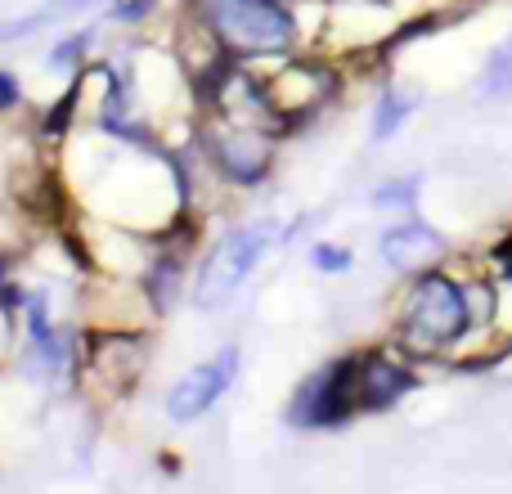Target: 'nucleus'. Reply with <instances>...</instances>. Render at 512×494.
Here are the masks:
<instances>
[{
    "mask_svg": "<svg viewBox=\"0 0 512 494\" xmlns=\"http://www.w3.org/2000/svg\"><path fill=\"white\" fill-rule=\"evenodd\" d=\"M481 328L472 283L445 274L441 265L414 274L396 319V342L409 355H445Z\"/></svg>",
    "mask_w": 512,
    "mask_h": 494,
    "instance_id": "f257e3e1",
    "label": "nucleus"
},
{
    "mask_svg": "<svg viewBox=\"0 0 512 494\" xmlns=\"http://www.w3.org/2000/svg\"><path fill=\"white\" fill-rule=\"evenodd\" d=\"M185 9L239 63L283 59L297 50L301 23L288 0H189Z\"/></svg>",
    "mask_w": 512,
    "mask_h": 494,
    "instance_id": "f03ea898",
    "label": "nucleus"
},
{
    "mask_svg": "<svg viewBox=\"0 0 512 494\" xmlns=\"http://www.w3.org/2000/svg\"><path fill=\"white\" fill-rule=\"evenodd\" d=\"M198 149H203L207 167L216 180L234 189H256L274 171V153H279V135L256 131V126H239L230 117H207L198 126Z\"/></svg>",
    "mask_w": 512,
    "mask_h": 494,
    "instance_id": "7ed1b4c3",
    "label": "nucleus"
},
{
    "mask_svg": "<svg viewBox=\"0 0 512 494\" xmlns=\"http://www.w3.org/2000/svg\"><path fill=\"white\" fill-rule=\"evenodd\" d=\"M360 414V396H355V355H342V360L315 369L306 382L297 387L288 405V423L297 432H333V427H346Z\"/></svg>",
    "mask_w": 512,
    "mask_h": 494,
    "instance_id": "20e7f679",
    "label": "nucleus"
},
{
    "mask_svg": "<svg viewBox=\"0 0 512 494\" xmlns=\"http://www.w3.org/2000/svg\"><path fill=\"white\" fill-rule=\"evenodd\" d=\"M270 239H274L270 225H239V230L225 234V239L207 252L203 270H198V283H194V301H198V306H203V310L225 306V301H230L234 292L248 283V274L261 265Z\"/></svg>",
    "mask_w": 512,
    "mask_h": 494,
    "instance_id": "39448f33",
    "label": "nucleus"
},
{
    "mask_svg": "<svg viewBox=\"0 0 512 494\" xmlns=\"http://www.w3.org/2000/svg\"><path fill=\"white\" fill-rule=\"evenodd\" d=\"M144 364H149V342L131 328H104V333H86L77 369L95 373L99 387H108L113 396H126L135 382L144 378Z\"/></svg>",
    "mask_w": 512,
    "mask_h": 494,
    "instance_id": "423d86ee",
    "label": "nucleus"
},
{
    "mask_svg": "<svg viewBox=\"0 0 512 494\" xmlns=\"http://www.w3.org/2000/svg\"><path fill=\"white\" fill-rule=\"evenodd\" d=\"M234 378H239V346H225L212 360L194 364V369H189L185 378H176V387L167 391L171 423H194V418H203L207 409L234 387Z\"/></svg>",
    "mask_w": 512,
    "mask_h": 494,
    "instance_id": "0eeeda50",
    "label": "nucleus"
},
{
    "mask_svg": "<svg viewBox=\"0 0 512 494\" xmlns=\"http://www.w3.org/2000/svg\"><path fill=\"white\" fill-rule=\"evenodd\" d=\"M418 387V373L396 351H355V396L360 414H382Z\"/></svg>",
    "mask_w": 512,
    "mask_h": 494,
    "instance_id": "6e6552de",
    "label": "nucleus"
},
{
    "mask_svg": "<svg viewBox=\"0 0 512 494\" xmlns=\"http://www.w3.org/2000/svg\"><path fill=\"white\" fill-rule=\"evenodd\" d=\"M265 86H270L274 104L283 108V117L288 122H297L301 113H310V108L328 104L337 90V72L324 68V63H288L283 72H274V77H265Z\"/></svg>",
    "mask_w": 512,
    "mask_h": 494,
    "instance_id": "1a4fd4ad",
    "label": "nucleus"
},
{
    "mask_svg": "<svg viewBox=\"0 0 512 494\" xmlns=\"http://www.w3.org/2000/svg\"><path fill=\"white\" fill-rule=\"evenodd\" d=\"M382 261L391 265L396 274H423L432 270V265L445 261V239L441 230H432L427 221H405L396 225V230L382 234Z\"/></svg>",
    "mask_w": 512,
    "mask_h": 494,
    "instance_id": "9d476101",
    "label": "nucleus"
},
{
    "mask_svg": "<svg viewBox=\"0 0 512 494\" xmlns=\"http://www.w3.org/2000/svg\"><path fill=\"white\" fill-rule=\"evenodd\" d=\"M414 108H418V95H409V90H382V99L373 104V140H391L414 117Z\"/></svg>",
    "mask_w": 512,
    "mask_h": 494,
    "instance_id": "9b49d317",
    "label": "nucleus"
},
{
    "mask_svg": "<svg viewBox=\"0 0 512 494\" xmlns=\"http://www.w3.org/2000/svg\"><path fill=\"white\" fill-rule=\"evenodd\" d=\"M477 95H486V99H512V36L490 50L486 68H481V77H477Z\"/></svg>",
    "mask_w": 512,
    "mask_h": 494,
    "instance_id": "f8f14e48",
    "label": "nucleus"
},
{
    "mask_svg": "<svg viewBox=\"0 0 512 494\" xmlns=\"http://www.w3.org/2000/svg\"><path fill=\"white\" fill-rule=\"evenodd\" d=\"M418 185H423L418 176H400V180H391V185L373 189V203H378V207H414Z\"/></svg>",
    "mask_w": 512,
    "mask_h": 494,
    "instance_id": "ddd939ff",
    "label": "nucleus"
},
{
    "mask_svg": "<svg viewBox=\"0 0 512 494\" xmlns=\"http://www.w3.org/2000/svg\"><path fill=\"white\" fill-rule=\"evenodd\" d=\"M90 50V32H72L68 41H59L54 45V54H50V63H54V72H68V68H81V54Z\"/></svg>",
    "mask_w": 512,
    "mask_h": 494,
    "instance_id": "4468645a",
    "label": "nucleus"
},
{
    "mask_svg": "<svg viewBox=\"0 0 512 494\" xmlns=\"http://www.w3.org/2000/svg\"><path fill=\"white\" fill-rule=\"evenodd\" d=\"M310 265H315L319 274H342V270H351V252L337 243H315L310 247Z\"/></svg>",
    "mask_w": 512,
    "mask_h": 494,
    "instance_id": "2eb2a0df",
    "label": "nucleus"
},
{
    "mask_svg": "<svg viewBox=\"0 0 512 494\" xmlns=\"http://www.w3.org/2000/svg\"><path fill=\"white\" fill-rule=\"evenodd\" d=\"M23 104V90H18V77L14 72H0V113H14Z\"/></svg>",
    "mask_w": 512,
    "mask_h": 494,
    "instance_id": "dca6fc26",
    "label": "nucleus"
},
{
    "mask_svg": "<svg viewBox=\"0 0 512 494\" xmlns=\"http://www.w3.org/2000/svg\"><path fill=\"white\" fill-rule=\"evenodd\" d=\"M153 9V0H122L117 5V18H144Z\"/></svg>",
    "mask_w": 512,
    "mask_h": 494,
    "instance_id": "f3484780",
    "label": "nucleus"
},
{
    "mask_svg": "<svg viewBox=\"0 0 512 494\" xmlns=\"http://www.w3.org/2000/svg\"><path fill=\"white\" fill-rule=\"evenodd\" d=\"M499 256H508V270H504V279L512 283V247H499Z\"/></svg>",
    "mask_w": 512,
    "mask_h": 494,
    "instance_id": "a211bd4d",
    "label": "nucleus"
}]
</instances>
